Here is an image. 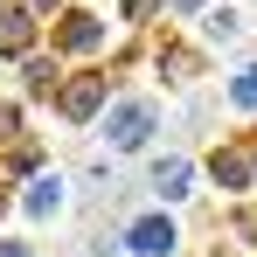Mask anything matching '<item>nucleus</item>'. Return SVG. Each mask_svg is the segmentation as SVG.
Wrapping results in <instances>:
<instances>
[{
    "mask_svg": "<svg viewBox=\"0 0 257 257\" xmlns=\"http://www.w3.org/2000/svg\"><path fill=\"white\" fill-rule=\"evenodd\" d=\"M146 132H153V104H118L104 118V139L111 146H146Z\"/></svg>",
    "mask_w": 257,
    "mask_h": 257,
    "instance_id": "nucleus-1",
    "label": "nucleus"
},
{
    "mask_svg": "<svg viewBox=\"0 0 257 257\" xmlns=\"http://www.w3.org/2000/svg\"><path fill=\"white\" fill-rule=\"evenodd\" d=\"M125 243H132L139 257H167V250H174V229L160 222V215H146V222H132V236H125Z\"/></svg>",
    "mask_w": 257,
    "mask_h": 257,
    "instance_id": "nucleus-2",
    "label": "nucleus"
},
{
    "mask_svg": "<svg viewBox=\"0 0 257 257\" xmlns=\"http://www.w3.org/2000/svg\"><path fill=\"white\" fill-rule=\"evenodd\" d=\"M56 202H63V181H35V195H28V209H35V215H49Z\"/></svg>",
    "mask_w": 257,
    "mask_h": 257,
    "instance_id": "nucleus-3",
    "label": "nucleus"
},
{
    "mask_svg": "<svg viewBox=\"0 0 257 257\" xmlns=\"http://www.w3.org/2000/svg\"><path fill=\"white\" fill-rule=\"evenodd\" d=\"M236 104H257V70H243V77H236Z\"/></svg>",
    "mask_w": 257,
    "mask_h": 257,
    "instance_id": "nucleus-4",
    "label": "nucleus"
},
{
    "mask_svg": "<svg viewBox=\"0 0 257 257\" xmlns=\"http://www.w3.org/2000/svg\"><path fill=\"white\" fill-rule=\"evenodd\" d=\"M0 257H28V250H21V243H0Z\"/></svg>",
    "mask_w": 257,
    "mask_h": 257,
    "instance_id": "nucleus-5",
    "label": "nucleus"
}]
</instances>
